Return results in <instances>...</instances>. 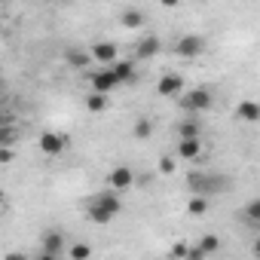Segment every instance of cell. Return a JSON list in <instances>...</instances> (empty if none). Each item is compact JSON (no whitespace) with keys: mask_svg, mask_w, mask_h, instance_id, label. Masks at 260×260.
<instances>
[{"mask_svg":"<svg viewBox=\"0 0 260 260\" xmlns=\"http://www.w3.org/2000/svg\"><path fill=\"white\" fill-rule=\"evenodd\" d=\"M178 156L187 162H196L202 156V138H178Z\"/></svg>","mask_w":260,"mask_h":260,"instance_id":"obj_11","label":"cell"},{"mask_svg":"<svg viewBox=\"0 0 260 260\" xmlns=\"http://www.w3.org/2000/svg\"><path fill=\"white\" fill-rule=\"evenodd\" d=\"M132 135H135V141H147V138L153 135V122H150L147 116H141V119L132 125Z\"/></svg>","mask_w":260,"mask_h":260,"instance_id":"obj_20","label":"cell"},{"mask_svg":"<svg viewBox=\"0 0 260 260\" xmlns=\"http://www.w3.org/2000/svg\"><path fill=\"white\" fill-rule=\"evenodd\" d=\"M107 187L116 190V193L132 190V187H135V172L128 169V166H116V169H110V175H107Z\"/></svg>","mask_w":260,"mask_h":260,"instance_id":"obj_6","label":"cell"},{"mask_svg":"<svg viewBox=\"0 0 260 260\" xmlns=\"http://www.w3.org/2000/svg\"><path fill=\"white\" fill-rule=\"evenodd\" d=\"M187 187H190V193L214 196V193H226V190H230V178H226V175H217V172L193 169V172L187 175Z\"/></svg>","mask_w":260,"mask_h":260,"instance_id":"obj_2","label":"cell"},{"mask_svg":"<svg viewBox=\"0 0 260 260\" xmlns=\"http://www.w3.org/2000/svg\"><path fill=\"white\" fill-rule=\"evenodd\" d=\"M110 68H113V74L119 77V83H122V86H125V83H132V80H135V61H125V58L119 61V58H116V61H113Z\"/></svg>","mask_w":260,"mask_h":260,"instance_id":"obj_16","label":"cell"},{"mask_svg":"<svg viewBox=\"0 0 260 260\" xmlns=\"http://www.w3.org/2000/svg\"><path fill=\"white\" fill-rule=\"evenodd\" d=\"M89 52H92V58H95L98 64H113V61L119 58V49H116L113 43H107V40H98Z\"/></svg>","mask_w":260,"mask_h":260,"instance_id":"obj_10","label":"cell"},{"mask_svg":"<svg viewBox=\"0 0 260 260\" xmlns=\"http://www.w3.org/2000/svg\"><path fill=\"white\" fill-rule=\"evenodd\" d=\"M242 220L251 223L254 230H260V199H251V202L242 208Z\"/></svg>","mask_w":260,"mask_h":260,"instance_id":"obj_19","label":"cell"},{"mask_svg":"<svg viewBox=\"0 0 260 260\" xmlns=\"http://www.w3.org/2000/svg\"><path fill=\"white\" fill-rule=\"evenodd\" d=\"M156 95H159V98H181V95H184V77L175 74V71L162 74L159 83H156Z\"/></svg>","mask_w":260,"mask_h":260,"instance_id":"obj_5","label":"cell"},{"mask_svg":"<svg viewBox=\"0 0 260 260\" xmlns=\"http://www.w3.org/2000/svg\"><path fill=\"white\" fill-rule=\"evenodd\" d=\"M86 110H89V113H104V110H107V92H95V89H92V92L86 95Z\"/></svg>","mask_w":260,"mask_h":260,"instance_id":"obj_17","label":"cell"},{"mask_svg":"<svg viewBox=\"0 0 260 260\" xmlns=\"http://www.w3.org/2000/svg\"><path fill=\"white\" fill-rule=\"evenodd\" d=\"M159 4H162V7H166V10H175V7H178V4H181V0H159Z\"/></svg>","mask_w":260,"mask_h":260,"instance_id":"obj_27","label":"cell"},{"mask_svg":"<svg viewBox=\"0 0 260 260\" xmlns=\"http://www.w3.org/2000/svg\"><path fill=\"white\" fill-rule=\"evenodd\" d=\"M172 257H190V248H187L184 242H178V245L172 248Z\"/></svg>","mask_w":260,"mask_h":260,"instance_id":"obj_25","label":"cell"},{"mask_svg":"<svg viewBox=\"0 0 260 260\" xmlns=\"http://www.w3.org/2000/svg\"><path fill=\"white\" fill-rule=\"evenodd\" d=\"M236 119H242V122H260V101H251V98L239 101L236 104Z\"/></svg>","mask_w":260,"mask_h":260,"instance_id":"obj_13","label":"cell"},{"mask_svg":"<svg viewBox=\"0 0 260 260\" xmlns=\"http://www.w3.org/2000/svg\"><path fill=\"white\" fill-rule=\"evenodd\" d=\"M214 104V95H211V89H205V86H199V89H184V95H181V110L184 113H205L208 107Z\"/></svg>","mask_w":260,"mask_h":260,"instance_id":"obj_3","label":"cell"},{"mask_svg":"<svg viewBox=\"0 0 260 260\" xmlns=\"http://www.w3.org/2000/svg\"><path fill=\"white\" fill-rule=\"evenodd\" d=\"M64 254V239L58 230H46L43 239H40V257L43 260H58Z\"/></svg>","mask_w":260,"mask_h":260,"instance_id":"obj_4","label":"cell"},{"mask_svg":"<svg viewBox=\"0 0 260 260\" xmlns=\"http://www.w3.org/2000/svg\"><path fill=\"white\" fill-rule=\"evenodd\" d=\"M37 144H40V150H43L46 156H61V153L68 150V135H64V132H49V128H46Z\"/></svg>","mask_w":260,"mask_h":260,"instance_id":"obj_7","label":"cell"},{"mask_svg":"<svg viewBox=\"0 0 260 260\" xmlns=\"http://www.w3.org/2000/svg\"><path fill=\"white\" fill-rule=\"evenodd\" d=\"M119 211H122V202H119L116 190H110V187H107L104 193L92 196V199H89V205H86V217H89L92 223H98V226L110 223Z\"/></svg>","mask_w":260,"mask_h":260,"instance_id":"obj_1","label":"cell"},{"mask_svg":"<svg viewBox=\"0 0 260 260\" xmlns=\"http://www.w3.org/2000/svg\"><path fill=\"white\" fill-rule=\"evenodd\" d=\"M68 61H71L74 68H86V64H92L95 58H92V52H83V49H71V52H68Z\"/></svg>","mask_w":260,"mask_h":260,"instance_id":"obj_22","label":"cell"},{"mask_svg":"<svg viewBox=\"0 0 260 260\" xmlns=\"http://www.w3.org/2000/svg\"><path fill=\"white\" fill-rule=\"evenodd\" d=\"M175 172V159L166 153V156H159V175H172Z\"/></svg>","mask_w":260,"mask_h":260,"instance_id":"obj_24","label":"cell"},{"mask_svg":"<svg viewBox=\"0 0 260 260\" xmlns=\"http://www.w3.org/2000/svg\"><path fill=\"white\" fill-rule=\"evenodd\" d=\"M175 52H178L181 58H199V55L205 52V37L187 34V37H181V40L175 43Z\"/></svg>","mask_w":260,"mask_h":260,"instance_id":"obj_8","label":"cell"},{"mask_svg":"<svg viewBox=\"0 0 260 260\" xmlns=\"http://www.w3.org/2000/svg\"><path fill=\"white\" fill-rule=\"evenodd\" d=\"M217 251H220V239H217V236H202V242L190 248V257H193V260H202V257L217 254Z\"/></svg>","mask_w":260,"mask_h":260,"instance_id":"obj_12","label":"cell"},{"mask_svg":"<svg viewBox=\"0 0 260 260\" xmlns=\"http://www.w3.org/2000/svg\"><path fill=\"white\" fill-rule=\"evenodd\" d=\"M119 25H122L125 31H138V28L144 25V16H141V10H125V13L119 16Z\"/></svg>","mask_w":260,"mask_h":260,"instance_id":"obj_18","label":"cell"},{"mask_svg":"<svg viewBox=\"0 0 260 260\" xmlns=\"http://www.w3.org/2000/svg\"><path fill=\"white\" fill-rule=\"evenodd\" d=\"M71 257H74V260H86V257H92V248H89V245H74V248H71Z\"/></svg>","mask_w":260,"mask_h":260,"instance_id":"obj_23","label":"cell"},{"mask_svg":"<svg viewBox=\"0 0 260 260\" xmlns=\"http://www.w3.org/2000/svg\"><path fill=\"white\" fill-rule=\"evenodd\" d=\"M89 83H92V89H95V92H107V95H110V92L119 86V77H116V74H113V68L107 64V68H98V71L92 74V80H89Z\"/></svg>","mask_w":260,"mask_h":260,"instance_id":"obj_9","label":"cell"},{"mask_svg":"<svg viewBox=\"0 0 260 260\" xmlns=\"http://www.w3.org/2000/svg\"><path fill=\"white\" fill-rule=\"evenodd\" d=\"M251 251H254V257H260V236L254 239V248H251Z\"/></svg>","mask_w":260,"mask_h":260,"instance_id":"obj_28","label":"cell"},{"mask_svg":"<svg viewBox=\"0 0 260 260\" xmlns=\"http://www.w3.org/2000/svg\"><path fill=\"white\" fill-rule=\"evenodd\" d=\"M159 46H162V43H159V37L147 34L144 40H138V49H135V55H138L141 61H144V58H153V55L159 52Z\"/></svg>","mask_w":260,"mask_h":260,"instance_id":"obj_15","label":"cell"},{"mask_svg":"<svg viewBox=\"0 0 260 260\" xmlns=\"http://www.w3.org/2000/svg\"><path fill=\"white\" fill-rule=\"evenodd\" d=\"M199 135H202L199 119H196L193 113H187V119H181V122H178V138H199Z\"/></svg>","mask_w":260,"mask_h":260,"instance_id":"obj_14","label":"cell"},{"mask_svg":"<svg viewBox=\"0 0 260 260\" xmlns=\"http://www.w3.org/2000/svg\"><path fill=\"white\" fill-rule=\"evenodd\" d=\"M187 211H190L193 217H202V214L208 211V196H202V193H193V199L187 202Z\"/></svg>","mask_w":260,"mask_h":260,"instance_id":"obj_21","label":"cell"},{"mask_svg":"<svg viewBox=\"0 0 260 260\" xmlns=\"http://www.w3.org/2000/svg\"><path fill=\"white\" fill-rule=\"evenodd\" d=\"M0 162H13V150H10V144L0 147Z\"/></svg>","mask_w":260,"mask_h":260,"instance_id":"obj_26","label":"cell"}]
</instances>
